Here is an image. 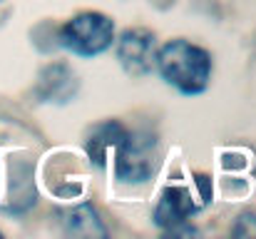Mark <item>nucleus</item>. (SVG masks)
I'll use <instances>...</instances> for the list:
<instances>
[{"mask_svg": "<svg viewBox=\"0 0 256 239\" xmlns=\"http://www.w3.org/2000/svg\"><path fill=\"white\" fill-rule=\"evenodd\" d=\"M154 70L164 80V85H170L179 95L199 97L212 85L214 58L206 48H202L186 38H174V40L157 45Z\"/></svg>", "mask_w": 256, "mask_h": 239, "instance_id": "nucleus-1", "label": "nucleus"}, {"mask_svg": "<svg viewBox=\"0 0 256 239\" xmlns=\"http://www.w3.org/2000/svg\"><path fill=\"white\" fill-rule=\"evenodd\" d=\"M114 35H117L114 20L107 13L80 10L58 28L55 40H58V48L72 53L75 58L92 60V58H100L107 50H112Z\"/></svg>", "mask_w": 256, "mask_h": 239, "instance_id": "nucleus-2", "label": "nucleus"}, {"mask_svg": "<svg viewBox=\"0 0 256 239\" xmlns=\"http://www.w3.org/2000/svg\"><path fill=\"white\" fill-rule=\"evenodd\" d=\"M160 140L150 130H130L112 155L114 177L124 184H144L160 169Z\"/></svg>", "mask_w": 256, "mask_h": 239, "instance_id": "nucleus-3", "label": "nucleus"}, {"mask_svg": "<svg viewBox=\"0 0 256 239\" xmlns=\"http://www.w3.org/2000/svg\"><path fill=\"white\" fill-rule=\"evenodd\" d=\"M202 207H204V199L196 192H192L184 184H170L162 189V194L152 209V222L170 237L199 234V229H194L189 222Z\"/></svg>", "mask_w": 256, "mask_h": 239, "instance_id": "nucleus-4", "label": "nucleus"}, {"mask_svg": "<svg viewBox=\"0 0 256 239\" xmlns=\"http://www.w3.org/2000/svg\"><path fill=\"white\" fill-rule=\"evenodd\" d=\"M114 58L130 78H147L154 70L157 35L150 28H124L114 35Z\"/></svg>", "mask_w": 256, "mask_h": 239, "instance_id": "nucleus-5", "label": "nucleus"}, {"mask_svg": "<svg viewBox=\"0 0 256 239\" xmlns=\"http://www.w3.org/2000/svg\"><path fill=\"white\" fill-rule=\"evenodd\" d=\"M35 100L42 105H68L80 92V78L65 60L48 63L35 80Z\"/></svg>", "mask_w": 256, "mask_h": 239, "instance_id": "nucleus-6", "label": "nucleus"}, {"mask_svg": "<svg viewBox=\"0 0 256 239\" xmlns=\"http://www.w3.org/2000/svg\"><path fill=\"white\" fill-rule=\"evenodd\" d=\"M127 132H130V127L120 120H102V122L92 125L85 135L87 159L97 169H104L112 162V155L117 152L120 142L127 137Z\"/></svg>", "mask_w": 256, "mask_h": 239, "instance_id": "nucleus-7", "label": "nucleus"}, {"mask_svg": "<svg viewBox=\"0 0 256 239\" xmlns=\"http://www.w3.org/2000/svg\"><path fill=\"white\" fill-rule=\"evenodd\" d=\"M60 224L65 234H72V237H107L110 234L100 212L90 202H80V204L60 209Z\"/></svg>", "mask_w": 256, "mask_h": 239, "instance_id": "nucleus-8", "label": "nucleus"}, {"mask_svg": "<svg viewBox=\"0 0 256 239\" xmlns=\"http://www.w3.org/2000/svg\"><path fill=\"white\" fill-rule=\"evenodd\" d=\"M229 234L239 239H249V237L256 239V212H252V209L239 212L234 224H232V229H229Z\"/></svg>", "mask_w": 256, "mask_h": 239, "instance_id": "nucleus-9", "label": "nucleus"}, {"mask_svg": "<svg viewBox=\"0 0 256 239\" xmlns=\"http://www.w3.org/2000/svg\"><path fill=\"white\" fill-rule=\"evenodd\" d=\"M0 237H2V232H0Z\"/></svg>", "mask_w": 256, "mask_h": 239, "instance_id": "nucleus-10", "label": "nucleus"}, {"mask_svg": "<svg viewBox=\"0 0 256 239\" xmlns=\"http://www.w3.org/2000/svg\"><path fill=\"white\" fill-rule=\"evenodd\" d=\"M0 3H2V0H0Z\"/></svg>", "mask_w": 256, "mask_h": 239, "instance_id": "nucleus-11", "label": "nucleus"}]
</instances>
